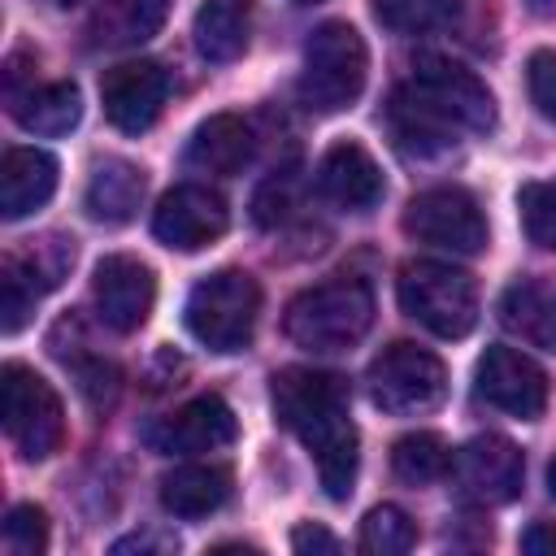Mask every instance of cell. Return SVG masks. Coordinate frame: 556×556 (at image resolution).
Returning <instances> with one entry per match:
<instances>
[{"instance_id": "6da1fadb", "label": "cell", "mask_w": 556, "mask_h": 556, "mask_svg": "<svg viewBox=\"0 0 556 556\" xmlns=\"http://www.w3.org/2000/svg\"><path fill=\"white\" fill-rule=\"evenodd\" d=\"M274 417L313 452L330 500H348L356 482V426L348 417V378L330 369H278L269 382Z\"/></svg>"}, {"instance_id": "7a4b0ae2", "label": "cell", "mask_w": 556, "mask_h": 556, "mask_svg": "<svg viewBox=\"0 0 556 556\" xmlns=\"http://www.w3.org/2000/svg\"><path fill=\"white\" fill-rule=\"evenodd\" d=\"M374 326V291L365 278H330L287 304L282 330L304 352H348Z\"/></svg>"}, {"instance_id": "3957f363", "label": "cell", "mask_w": 556, "mask_h": 556, "mask_svg": "<svg viewBox=\"0 0 556 556\" xmlns=\"http://www.w3.org/2000/svg\"><path fill=\"white\" fill-rule=\"evenodd\" d=\"M369 52L356 26L348 22H321L304 43V70H300V100L313 113H343L365 91Z\"/></svg>"}, {"instance_id": "277c9868", "label": "cell", "mask_w": 556, "mask_h": 556, "mask_svg": "<svg viewBox=\"0 0 556 556\" xmlns=\"http://www.w3.org/2000/svg\"><path fill=\"white\" fill-rule=\"evenodd\" d=\"M261 313V287L248 269H217L187 295V330L208 352H243Z\"/></svg>"}, {"instance_id": "5b68a950", "label": "cell", "mask_w": 556, "mask_h": 556, "mask_svg": "<svg viewBox=\"0 0 556 556\" xmlns=\"http://www.w3.org/2000/svg\"><path fill=\"white\" fill-rule=\"evenodd\" d=\"M400 308L439 339H465L478 326V287L443 261H408L400 269Z\"/></svg>"}, {"instance_id": "8992f818", "label": "cell", "mask_w": 556, "mask_h": 556, "mask_svg": "<svg viewBox=\"0 0 556 556\" xmlns=\"http://www.w3.org/2000/svg\"><path fill=\"white\" fill-rule=\"evenodd\" d=\"M0 421L22 460H48L65 439L61 395L22 361H9L0 369Z\"/></svg>"}, {"instance_id": "52a82bcc", "label": "cell", "mask_w": 556, "mask_h": 556, "mask_svg": "<svg viewBox=\"0 0 556 556\" xmlns=\"http://www.w3.org/2000/svg\"><path fill=\"white\" fill-rule=\"evenodd\" d=\"M369 400L391 417L434 413L447 400V365L421 343H391L369 365Z\"/></svg>"}, {"instance_id": "ba28073f", "label": "cell", "mask_w": 556, "mask_h": 556, "mask_svg": "<svg viewBox=\"0 0 556 556\" xmlns=\"http://www.w3.org/2000/svg\"><path fill=\"white\" fill-rule=\"evenodd\" d=\"M400 222H404V235H413L417 243H430V248H443L456 256H473L486 248V217L465 187L417 191L404 204Z\"/></svg>"}, {"instance_id": "9c48e42d", "label": "cell", "mask_w": 556, "mask_h": 556, "mask_svg": "<svg viewBox=\"0 0 556 556\" xmlns=\"http://www.w3.org/2000/svg\"><path fill=\"white\" fill-rule=\"evenodd\" d=\"M473 391L491 408H500V413H508L517 421H539L543 408H547V374L526 352L504 348V343H495V348H486L478 356Z\"/></svg>"}, {"instance_id": "30bf717a", "label": "cell", "mask_w": 556, "mask_h": 556, "mask_svg": "<svg viewBox=\"0 0 556 556\" xmlns=\"http://www.w3.org/2000/svg\"><path fill=\"white\" fill-rule=\"evenodd\" d=\"M408 87L417 96H426L443 117H452L465 135H482L495 126V100H491L486 83L447 56H421Z\"/></svg>"}, {"instance_id": "8fae6325", "label": "cell", "mask_w": 556, "mask_h": 556, "mask_svg": "<svg viewBox=\"0 0 556 556\" xmlns=\"http://www.w3.org/2000/svg\"><path fill=\"white\" fill-rule=\"evenodd\" d=\"M226 226H230L226 200L200 182H182V187L165 191L152 213V235L174 252H200L213 239H222Z\"/></svg>"}, {"instance_id": "7c38bea8", "label": "cell", "mask_w": 556, "mask_h": 556, "mask_svg": "<svg viewBox=\"0 0 556 556\" xmlns=\"http://www.w3.org/2000/svg\"><path fill=\"white\" fill-rule=\"evenodd\" d=\"M91 300L109 330L135 334L156 304V274L139 256H104L91 274Z\"/></svg>"}, {"instance_id": "4fadbf2b", "label": "cell", "mask_w": 556, "mask_h": 556, "mask_svg": "<svg viewBox=\"0 0 556 556\" xmlns=\"http://www.w3.org/2000/svg\"><path fill=\"white\" fill-rule=\"evenodd\" d=\"M169 96V74L156 61H122L100 78V100H104V117L122 130V135H143Z\"/></svg>"}, {"instance_id": "5bb4252c", "label": "cell", "mask_w": 556, "mask_h": 556, "mask_svg": "<svg viewBox=\"0 0 556 556\" xmlns=\"http://www.w3.org/2000/svg\"><path fill=\"white\" fill-rule=\"evenodd\" d=\"M235 413L222 395H195L182 408H174L169 417H161L156 426H148V443L165 456H200L213 447H226L235 439Z\"/></svg>"}, {"instance_id": "9a60e30c", "label": "cell", "mask_w": 556, "mask_h": 556, "mask_svg": "<svg viewBox=\"0 0 556 556\" xmlns=\"http://www.w3.org/2000/svg\"><path fill=\"white\" fill-rule=\"evenodd\" d=\"M456 478L478 504H508L521 495L526 482V456L504 434H478L456 456Z\"/></svg>"}, {"instance_id": "2e32d148", "label": "cell", "mask_w": 556, "mask_h": 556, "mask_svg": "<svg viewBox=\"0 0 556 556\" xmlns=\"http://www.w3.org/2000/svg\"><path fill=\"white\" fill-rule=\"evenodd\" d=\"M317 187L343 213H369V208H378V200L387 191L378 161L356 139H339L326 148V156L317 165Z\"/></svg>"}, {"instance_id": "e0dca14e", "label": "cell", "mask_w": 556, "mask_h": 556, "mask_svg": "<svg viewBox=\"0 0 556 556\" xmlns=\"http://www.w3.org/2000/svg\"><path fill=\"white\" fill-rule=\"evenodd\" d=\"M387 122H391V135L400 143L404 156H417V161H430V156H443L447 148L460 143V126L452 117H443L426 96H417L408 83L391 96L387 104Z\"/></svg>"}, {"instance_id": "ac0fdd59", "label": "cell", "mask_w": 556, "mask_h": 556, "mask_svg": "<svg viewBox=\"0 0 556 556\" xmlns=\"http://www.w3.org/2000/svg\"><path fill=\"white\" fill-rule=\"evenodd\" d=\"M56 191V161L43 148H9L0 161V217L22 222Z\"/></svg>"}, {"instance_id": "d6986e66", "label": "cell", "mask_w": 556, "mask_h": 556, "mask_svg": "<svg viewBox=\"0 0 556 556\" xmlns=\"http://www.w3.org/2000/svg\"><path fill=\"white\" fill-rule=\"evenodd\" d=\"M256 152L252 126L239 113H213L208 122L195 126V135L187 139V165L200 174H239Z\"/></svg>"}, {"instance_id": "ffe728a7", "label": "cell", "mask_w": 556, "mask_h": 556, "mask_svg": "<svg viewBox=\"0 0 556 556\" xmlns=\"http://www.w3.org/2000/svg\"><path fill=\"white\" fill-rule=\"evenodd\" d=\"M500 326L530 348L556 352V282L517 278L500 295Z\"/></svg>"}, {"instance_id": "44dd1931", "label": "cell", "mask_w": 556, "mask_h": 556, "mask_svg": "<svg viewBox=\"0 0 556 556\" xmlns=\"http://www.w3.org/2000/svg\"><path fill=\"white\" fill-rule=\"evenodd\" d=\"M143 191H148V178L135 161L126 156H104L96 169H91V182H87V213L104 226H126L139 204H143Z\"/></svg>"}, {"instance_id": "7402d4cb", "label": "cell", "mask_w": 556, "mask_h": 556, "mask_svg": "<svg viewBox=\"0 0 556 556\" xmlns=\"http://www.w3.org/2000/svg\"><path fill=\"white\" fill-rule=\"evenodd\" d=\"M248 35H252V0H204L195 9L191 39L204 61L226 65V61L243 56Z\"/></svg>"}, {"instance_id": "603a6c76", "label": "cell", "mask_w": 556, "mask_h": 556, "mask_svg": "<svg viewBox=\"0 0 556 556\" xmlns=\"http://www.w3.org/2000/svg\"><path fill=\"white\" fill-rule=\"evenodd\" d=\"M230 500V469L222 465H178L161 478V508L174 517H208Z\"/></svg>"}, {"instance_id": "cb8c5ba5", "label": "cell", "mask_w": 556, "mask_h": 556, "mask_svg": "<svg viewBox=\"0 0 556 556\" xmlns=\"http://www.w3.org/2000/svg\"><path fill=\"white\" fill-rule=\"evenodd\" d=\"M169 0H100L87 35L96 48H135L161 30Z\"/></svg>"}, {"instance_id": "d4e9b609", "label": "cell", "mask_w": 556, "mask_h": 556, "mask_svg": "<svg viewBox=\"0 0 556 556\" xmlns=\"http://www.w3.org/2000/svg\"><path fill=\"white\" fill-rule=\"evenodd\" d=\"M13 117L30 135H70L83 122V91L74 83H43L9 100Z\"/></svg>"}, {"instance_id": "484cf974", "label": "cell", "mask_w": 556, "mask_h": 556, "mask_svg": "<svg viewBox=\"0 0 556 556\" xmlns=\"http://www.w3.org/2000/svg\"><path fill=\"white\" fill-rule=\"evenodd\" d=\"M70 265H74V239L70 235H43V239H30L22 252H9L0 261V274L17 278L39 300L65 282Z\"/></svg>"}, {"instance_id": "4316f807", "label": "cell", "mask_w": 556, "mask_h": 556, "mask_svg": "<svg viewBox=\"0 0 556 556\" xmlns=\"http://www.w3.org/2000/svg\"><path fill=\"white\" fill-rule=\"evenodd\" d=\"M447 469H452V447H447L439 434H430V430L404 434V439H395V447H391V473H395L400 482H408V486H430V482H439Z\"/></svg>"}, {"instance_id": "83f0119b", "label": "cell", "mask_w": 556, "mask_h": 556, "mask_svg": "<svg viewBox=\"0 0 556 556\" xmlns=\"http://www.w3.org/2000/svg\"><path fill=\"white\" fill-rule=\"evenodd\" d=\"M374 17L395 35H430L447 30L460 17L456 0H374Z\"/></svg>"}, {"instance_id": "f1b7e54d", "label": "cell", "mask_w": 556, "mask_h": 556, "mask_svg": "<svg viewBox=\"0 0 556 556\" xmlns=\"http://www.w3.org/2000/svg\"><path fill=\"white\" fill-rule=\"evenodd\" d=\"M417 543V521L395 508V504H378L365 513L361 521V552L369 556H404Z\"/></svg>"}, {"instance_id": "f546056e", "label": "cell", "mask_w": 556, "mask_h": 556, "mask_svg": "<svg viewBox=\"0 0 556 556\" xmlns=\"http://www.w3.org/2000/svg\"><path fill=\"white\" fill-rule=\"evenodd\" d=\"M517 213H521V230L534 248L556 252V178L547 182H526L517 191Z\"/></svg>"}, {"instance_id": "4dcf8cb0", "label": "cell", "mask_w": 556, "mask_h": 556, "mask_svg": "<svg viewBox=\"0 0 556 556\" xmlns=\"http://www.w3.org/2000/svg\"><path fill=\"white\" fill-rule=\"evenodd\" d=\"M0 534L9 556H39L48 547V513L39 504H13Z\"/></svg>"}, {"instance_id": "1f68e13d", "label": "cell", "mask_w": 556, "mask_h": 556, "mask_svg": "<svg viewBox=\"0 0 556 556\" xmlns=\"http://www.w3.org/2000/svg\"><path fill=\"white\" fill-rule=\"evenodd\" d=\"M526 91L530 104L539 109V117L556 122V48H539L526 61Z\"/></svg>"}, {"instance_id": "d6a6232c", "label": "cell", "mask_w": 556, "mask_h": 556, "mask_svg": "<svg viewBox=\"0 0 556 556\" xmlns=\"http://www.w3.org/2000/svg\"><path fill=\"white\" fill-rule=\"evenodd\" d=\"M291 204H295V174L291 169H282V174H274L261 191H256V222L261 226H278L287 213H291Z\"/></svg>"}, {"instance_id": "836d02e7", "label": "cell", "mask_w": 556, "mask_h": 556, "mask_svg": "<svg viewBox=\"0 0 556 556\" xmlns=\"http://www.w3.org/2000/svg\"><path fill=\"white\" fill-rule=\"evenodd\" d=\"M78 387H83V395L91 400V408H109V404L117 400V369L104 365V361L78 365Z\"/></svg>"}, {"instance_id": "e575fe53", "label": "cell", "mask_w": 556, "mask_h": 556, "mask_svg": "<svg viewBox=\"0 0 556 556\" xmlns=\"http://www.w3.org/2000/svg\"><path fill=\"white\" fill-rule=\"evenodd\" d=\"M291 547H295V552H339V539H334L330 530L304 521V526L291 530Z\"/></svg>"}, {"instance_id": "d590c367", "label": "cell", "mask_w": 556, "mask_h": 556, "mask_svg": "<svg viewBox=\"0 0 556 556\" xmlns=\"http://www.w3.org/2000/svg\"><path fill=\"white\" fill-rule=\"evenodd\" d=\"M521 552H530V556H556V521H534L521 534Z\"/></svg>"}, {"instance_id": "8d00e7d4", "label": "cell", "mask_w": 556, "mask_h": 556, "mask_svg": "<svg viewBox=\"0 0 556 556\" xmlns=\"http://www.w3.org/2000/svg\"><path fill=\"white\" fill-rule=\"evenodd\" d=\"M526 4H530L534 13H552V9H556V0H526Z\"/></svg>"}, {"instance_id": "74e56055", "label": "cell", "mask_w": 556, "mask_h": 556, "mask_svg": "<svg viewBox=\"0 0 556 556\" xmlns=\"http://www.w3.org/2000/svg\"><path fill=\"white\" fill-rule=\"evenodd\" d=\"M547 491H552V500H556V456H552V465H547Z\"/></svg>"}, {"instance_id": "f35d334b", "label": "cell", "mask_w": 556, "mask_h": 556, "mask_svg": "<svg viewBox=\"0 0 556 556\" xmlns=\"http://www.w3.org/2000/svg\"><path fill=\"white\" fill-rule=\"evenodd\" d=\"M56 4H65V9H70V4H78V0H56Z\"/></svg>"}]
</instances>
